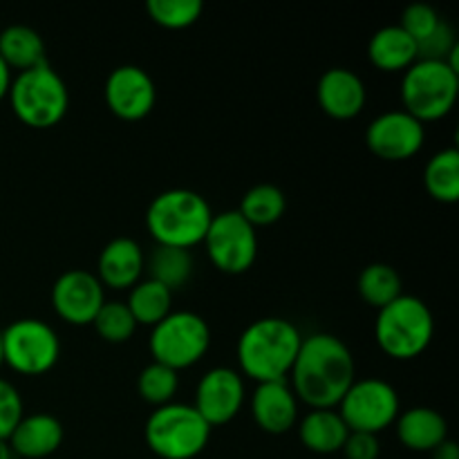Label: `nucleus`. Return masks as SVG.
<instances>
[{
  "instance_id": "nucleus-19",
  "label": "nucleus",
  "mask_w": 459,
  "mask_h": 459,
  "mask_svg": "<svg viewBox=\"0 0 459 459\" xmlns=\"http://www.w3.org/2000/svg\"><path fill=\"white\" fill-rule=\"evenodd\" d=\"M63 437H65V430H63L61 421L56 417L48 415V412H36V415L22 417L18 421L16 430H13L7 442L12 453H16V455L27 459H43L61 448Z\"/></svg>"
},
{
  "instance_id": "nucleus-5",
  "label": "nucleus",
  "mask_w": 459,
  "mask_h": 459,
  "mask_svg": "<svg viewBox=\"0 0 459 459\" xmlns=\"http://www.w3.org/2000/svg\"><path fill=\"white\" fill-rule=\"evenodd\" d=\"M7 97L12 101L13 115L36 130L56 126L70 106L65 81L48 63L34 70L18 72L16 79H12Z\"/></svg>"
},
{
  "instance_id": "nucleus-39",
  "label": "nucleus",
  "mask_w": 459,
  "mask_h": 459,
  "mask_svg": "<svg viewBox=\"0 0 459 459\" xmlns=\"http://www.w3.org/2000/svg\"><path fill=\"white\" fill-rule=\"evenodd\" d=\"M3 336H0V366H3Z\"/></svg>"
},
{
  "instance_id": "nucleus-14",
  "label": "nucleus",
  "mask_w": 459,
  "mask_h": 459,
  "mask_svg": "<svg viewBox=\"0 0 459 459\" xmlns=\"http://www.w3.org/2000/svg\"><path fill=\"white\" fill-rule=\"evenodd\" d=\"M103 303L106 294L101 281L83 269L65 272L52 287L54 312L70 325H92Z\"/></svg>"
},
{
  "instance_id": "nucleus-15",
  "label": "nucleus",
  "mask_w": 459,
  "mask_h": 459,
  "mask_svg": "<svg viewBox=\"0 0 459 459\" xmlns=\"http://www.w3.org/2000/svg\"><path fill=\"white\" fill-rule=\"evenodd\" d=\"M157 88L146 70L137 65H119L106 81V103L115 117L139 121L155 108Z\"/></svg>"
},
{
  "instance_id": "nucleus-11",
  "label": "nucleus",
  "mask_w": 459,
  "mask_h": 459,
  "mask_svg": "<svg viewBox=\"0 0 459 459\" xmlns=\"http://www.w3.org/2000/svg\"><path fill=\"white\" fill-rule=\"evenodd\" d=\"M204 245L211 263L231 276L249 272L258 258V233L238 211L213 215Z\"/></svg>"
},
{
  "instance_id": "nucleus-38",
  "label": "nucleus",
  "mask_w": 459,
  "mask_h": 459,
  "mask_svg": "<svg viewBox=\"0 0 459 459\" xmlns=\"http://www.w3.org/2000/svg\"><path fill=\"white\" fill-rule=\"evenodd\" d=\"M0 459H13L12 448H9L7 439H0Z\"/></svg>"
},
{
  "instance_id": "nucleus-1",
  "label": "nucleus",
  "mask_w": 459,
  "mask_h": 459,
  "mask_svg": "<svg viewBox=\"0 0 459 459\" xmlns=\"http://www.w3.org/2000/svg\"><path fill=\"white\" fill-rule=\"evenodd\" d=\"M291 390L312 411L336 408L357 381V366L348 345L334 334L303 339L290 372Z\"/></svg>"
},
{
  "instance_id": "nucleus-26",
  "label": "nucleus",
  "mask_w": 459,
  "mask_h": 459,
  "mask_svg": "<svg viewBox=\"0 0 459 459\" xmlns=\"http://www.w3.org/2000/svg\"><path fill=\"white\" fill-rule=\"evenodd\" d=\"M424 184L430 197L442 204H455L459 200V152L446 148L430 157L424 170Z\"/></svg>"
},
{
  "instance_id": "nucleus-29",
  "label": "nucleus",
  "mask_w": 459,
  "mask_h": 459,
  "mask_svg": "<svg viewBox=\"0 0 459 459\" xmlns=\"http://www.w3.org/2000/svg\"><path fill=\"white\" fill-rule=\"evenodd\" d=\"M179 377L178 372L170 368L161 366V363L152 361L142 370L137 379V390L142 394L143 402L152 403V406L161 408L166 403H173V397L178 394Z\"/></svg>"
},
{
  "instance_id": "nucleus-3",
  "label": "nucleus",
  "mask_w": 459,
  "mask_h": 459,
  "mask_svg": "<svg viewBox=\"0 0 459 459\" xmlns=\"http://www.w3.org/2000/svg\"><path fill=\"white\" fill-rule=\"evenodd\" d=\"M213 220L209 202L188 188H170L160 193L146 211L148 233L157 245L188 249L204 242Z\"/></svg>"
},
{
  "instance_id": "nucleus-18",
  "label": "nucleus",
  "mask_w": 459,
  "mask_h": 459,
  "mask_svg": "<svg viewBox=\"0 0 459 459\" xmlns=\"http://www.w3.org/2000/svg\"><path fill=\"white\" fill-rule=\"evenodd\" d=\"M146 255L133 238H115L99 255V281L110 290H133L143 276Z\"/></svg>"
},
{
  "instance_id": "nucleus-10",
  "label": "nucleus",
  "mask_w": 459,
  "mask_h": 459,
  "mask_svg": "<svg viewBox=\"0 0 459 459\" xmlns=\"http://www.w3.org/2000/svg\"><path fill=\"white\" fill-rule=\"evenodd\" d=\"M339 415L350 433L379 435L399 417V394L388 381H354L339 403Z\"/></svg>"
},
{
  "instance_id": "nucleus-27",
  "label": "nucleus",
  "mask_w": 459,
  "mask_h": 459,
  "mask_svg": "<svg viewBox=\"0 0 459 459\" xmlns=\"http://www.w3.org/2000/svg\"><path fill=\"white\" fill-rule=\"evenodd\" d=\"M287 200L285 193L273 184H258L249 188L240 202L238 213L251 224V227H269L285 215Z\"/></svg>"
},
{
  "instance_id": "nucleus-23",
  "label": "nucleus",
  "mask_w": 459,
  "mask_h": 459,
  "mask_svg": "<svg viewBox=\"0 0 459 459\" xmlns=\"http://www.w3.org/2000/svg\"><path fill=\"white\" fill-rule=\"evenodd\" d=\"M0 58L16 70L27 72L45 65V43L36 30L27 25H12L0 34Z\"/></svg>"
},
{
  "instance_id": "nucleus-21",
  "label": "nucleus",
  "mask_w": 459,
  "mask_h": 459,
  "mask_svg": "<svg viewBox=\"0 0 459 459\" xmlns=\"http://www.w3.org/2000/svg\"><path fill=\"white\" fill-rule=\"evenodd\" d=\"M299 435L307 451L316 453V455H332L343 448L350 429L334 408H325V411L307 412L300 420Z\"/></svg>"
},
{
  "instance_id": "nucleus-28",
  "label": "nucleus",
  "mask_w": 459,
  "mask_h": 459,
  "mask_svg": "<svg viewBox=\"0 0 459 459\" xmlns=\"http://www.w3.org/2000/svg\"><path fill=\"white\" fill-rule=\"evenodd\" d=\"M359 294L370 307L384 309L402 296V278L397 269L385 263L368 264L359 276Z\"/></svg>"
},
{
  "instance_id": "nucleus-20",
  "label": "nucleus",
  "mask_w": 459,
  "mask_h": 459,
  "mask_svg": "<svg viewBox=\"0 0 459 459\" xmlns=\"http://www.w3.org/2000/svg\"><path fill=\"white\" fill-rule=\"evenodd\" d=\"M397 437L408 451L433 453L435 448L448 439V424L442 412L433 408L417 406L397 417Z\"/></svg>"
},
{
  "instance_id": "nucleus-22",
  "label": "nucleus",
  "mask_w": 459,
  "mask_h": 459,
  "mask_svg": "<svg viewBox=\"0 0 459 459\" xmlns=\"http://www.w3.org/2000/svg\"><path fill=\"white\" fill-rule=\"evenodd\" d=\"M368 58L377 70H408L417 61V43L399 25L381 27L370 39Z\"/></svg>"
},
{
  "instance_id": "nucleus-35",
  "label": "nucleus",
  "mask_w": 459,
  "mask_h": 459,
  "mask_svg": "<svg viewBox=\"0 0 459 459\" xmlns=\"http://www.w3.org/2000/svg\"><path fill=\"white\" fill-rule=\"evenodd\" d=\"M341 453H343L345 459H379L381 446L377 435L350 433Z\"/></svg>"
},
{
  "instance_id": "nucleus-32",
  "label": "nucleus",
  "mask_w": 459,
  "mask_h": 459,
  "mask_svg": "<svg viewBox=\"0 0 459 459\" xmlns=\"http://www.w3.org/2000/svg\"><path fill=\"white\" fill-rule=\"evenodd\" d=\"M457 54V36L446 21L439 22V27L429 36V39L417 43V61H444L448 63L453 70L459 72Z\"/></svg>"
},
{
  "instance_id": "nucleus-9",
  "label": "nucleus",
  "mask_w": 459,
  "mask_h": 459,
  "mask_svg": "<svg viewBox=\"0 0 459 459\" xmlns=\"http://www.w3.org/2000/svg\"><path fill=\"white\" fill-rule=\"evenodd\" d=\"M3 336V361L18 375L40 377L56 366L61 341L48 323L39 318H21L12 323Z\"/></svg>"
},
{
  "instance_id": "nucleus-33",
  "label": "nucleus",
  "mask_w": 459,
  "mask_h": 459,
  "mask_svg": "<svg viewBox=\"0 0 459 459\" xmlns=\"http://www.w3.org/2000/svg\"><path fill=\"white\" fill-rule=\"evenodd\" d=\"M439 22H442V18H439V13L435 12L430 4L415 3L411 4V7L403 9L399 27H402L415 43H421V40L429 39V36L437 30Z\"/></svg>"
},
{
  "instance_id": "nucleus-37",
  "label": "nucleus",
  "mask_w": 459,
  "mask_h": 459,
  "mask_svg": "<svg viewBox=\"0 0 459 459\" xmlns=\"http://www.w3.org/2000/svg\"><path fill=\"white\" fill-rule=\"evenodd\" d=\"M9 88H12V70H9L7 63L0 58V101L7 97Z\"/></svg>"
},
{
  "instance_id": "nucleus-12",
  "label": "nucleus",
  "mask_w": 459,
  "mask_h": 459,
  "mask_svg": "<svg viewBox=\"0 0 459 459\" xmlns=\"http://www.w3.org/2000/svg\"><path fill=\"white\" fill-rule=\"evenodd\" d=\"M426 128L406 110H390L377 117L366 133V143L385 161H406L421 151Z\"/></svg>"
},
{
  "instance_id": "nucleus-7",
  "label": "nucleus",
  "mask_w": 459,
  "mask_h": 459,
  "mask_svg": "<svg viewBox=\"0 0 459 459\" xmlns=\"http://www.w3.org/2000/svg\"><path fill=\"white\" fill-rule=\"evenodd\" d=\"M459 72L444 61H415L402 81V103L417 121H437L455 108Z\"/></svg>"
},
{
  "instance_id": "nucleus-34",
  "label": "nucleus",
  "mask_w": 459,
  "mask_h": 459,
  "mask_svg": "<svg viewBox=\"0 0 459 459\" xmlns=\"http://www.w3.org/2000/svg\"><path fill=\"white\" fill-rule=\"evenodd\" d=\"M22 399L9 381L0 379V439H9L22 420Z\"/></svg>"
},
{
  "instance_id": "nucleus-8",
  "label": "nucleus",
  "mask_w": 459,
  "mask_h": 459,
  "mask_svg": "<svg viewBox=\"0 0 459 459\" xmlns=\"http://www.w3.org/2000/svg\"><path fill=\"white\" fill-rule=\"evenodd\" d=\"M151 354L157 363L179 372L202 361L211 348L209 323L193 312H170L151 332Z\"/></svg>"
},
{
  "instance_id": "nucleus-17",
  "label": "nucleus",
  "mask_w": 459,
  "mask_h": 459,
  "mask_svg": "<svg viewBox=\"0 0 459 459\" xmlns=\"http://www.w3.org/2000/svg\"><path fill=\"white\" fill-rule=\"evenodd\" d=\"M316 99L332 119H354L366 108V83L348 67H332L318 79Z\"/></svg>"
},
{
  "instance_id": "nucleus-30",
  "label": "nucleus",
  "mask_w": 459,
  "mask_h": 459,
  "mask_svg": "<svg viewBox=\"0 0 459 459\" xmlns=\"http://www.w3.org/2000/svg\"><path fill=\"white\" fill-rule=\"evenodd\" d=\"M92 327L108 343H126V341L133 339L134 330H137V321L130 314L128 305L119 303V300H110V303L101 305L99 314L94 316Z\"/></svg>"
},
{
  "instance_id": "nucleus-4",
  "label": "nucleus",
  "mask_w": 459,
  "mask_h": 459,
  "mask_svg": "<svg viewBox=\"0 0 459 459\" xmlns=\"http://www.w3.org/2000/svg\"><path fill=\"white\" fill-rule=\"evenodd\" d=\"M435 334V318L429 305L417 296L402 294L379 309L375 339L381 352L397 361H411L429 350Z\"/></svg>"
},
{
  "instance_id": "nucleus-13",
  "label": "nucleus",
  "mask_w": 459,
  "mask_h": 459,
  "mask_svg": "<svg viewBox=\"0 0 459 459\" xmlns=\"http://www.w3.org/2000/svg\"><path fill=\"white\" fill-rule=\"evenodd\" d=\"M245 406V379L231 368H213L200 379L195 390V411L213 429L238 417Z\"/></svg>"
},
{
  "instance_id": "nucleus-36",
  "label": "nucleus",
  "mask_w": 459,
  "mask_h": 459,
  "mask_svg": "<svg viewBox=\"0 0 459 459\" xmlns=\"http://www.w3.org/2000/svg\"><path fill=\"white\" fill-rule=\"evenodd\" d=\"M433 459H459V448L455 442L446 439L433 451Z\"/></svg>"
},
{
  "instance_id": "nucleus-31",
  "label": "nucleus",
  "mask_w": 459,
  "mask_h": 459,
  "mask_svg": "<svg viewBox=\"0 0 459 459\" xmlns=\"http://www.w3.org/2000/svg\"><path fill=\"white\" fill-rule=\"evenodd\" d=\"M200 0H148L146 12L152 22L166 30H186L202 13Z\"/></svg>"
},
{
  "instance_id": "nucleus-25",
  "label": "nucleus",
  "mask_w": 459,
  "mask_h": 459,
  "mask_svg": "<svg viewBox=\"0 0 459 459\" xmlns=\"http://www.w3.org/2000/svg\"><path fill=\"white\" fill-rule=\"evenodd\" d=\"M128 309L137 325L155 327L157 323L164 321L170 312H173V291L166 290L160 282L151 281H139L137 285L130 290L128 296Z\"/></svg>"
},
{
  "instance_id": "nucleus-16",
  "label": "nucleus",
  "mask_w": 459,
  "mask_h": 459,
  "mask_svg": "<svg viewBox=\"0 0 459 459\" xmlns=\"http://www.w3.org/2000/svg\"><path fill=\"white\" fill-rule=\"evenodd\" d=\"M251 415L260 430L269 435H285L299 421V397L290 381H267L255 385L251 394Z\"/></svg>"
},
{
  "instance_id": "nucleus-6",
  "label": "nucleus",
  "mask_w": 459,
  "mask_h": 459,
  "mask_svg": "<svg viewBox=\"0 0 459 459\" xmlns=\"http://www.w3.org/2000/svg\"><path fill=\"white\" fill-rule=\"evenodd\" d=\"M148 448L161 459H193L211 439V426L186 403H166L157 408L143 429Z\"/></svg>"
},
{
  "instance_id": "nucleus-24",
  "label": "nucleus",
  "mask_w": 459,
  "mask_h": 459,
  "mask_svg": "<svg viewBox=\"0 0 459 459\" xmlns=\"http://www.w3.org/2000/svg\"><path fill=\"white\" fill-rule=\"evenodd\" d=\"M143 272H148L151 281L160 282L166 290L175 291L191 281L193 255L188 249L157 245L151 251V255H146V267H143Z\"/></svg>"
},
{
  "instance_id": "nucleus-2",
  "label": "nucleus",
  "mask_w": 459,
  "mask_h": 459,
  "mask_svg": "<svg viewBox=\"0 0 459 459\" xmlns=\"http://www.w3.org/2000/svg\"><path fill=\"white\" fill-rule=\"evenodd\" d=\"M300 343L303 336L294 323L278 316L260 318L238 339V366L255 384L281 381L291 372Z\"/></svg>"
}]
</instances>
